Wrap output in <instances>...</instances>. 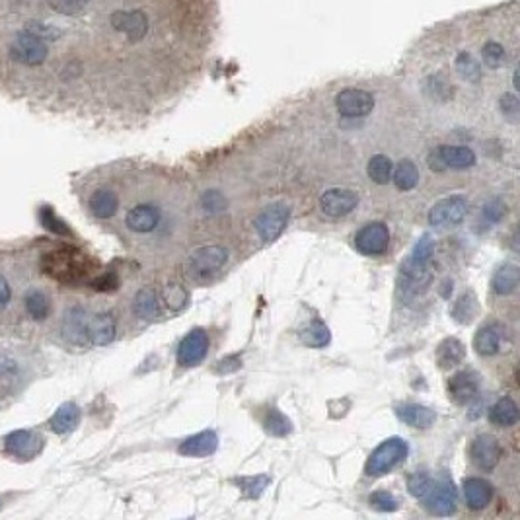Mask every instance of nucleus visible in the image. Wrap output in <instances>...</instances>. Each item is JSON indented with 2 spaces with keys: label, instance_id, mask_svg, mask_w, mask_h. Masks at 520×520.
Returning <instances> with one entry per match:
<instances>
[{
  "label": "nucleus",
  "instance_id": "obj_12",
  "mask_svg": "<svg viewBox=\"0 0 520 520\" xmlns=\"http://www.w3.org/2000/svg\"><path fill=\"white\" fill-rule=\"evenodd\" d=\"M480 392V376L472 371H460L449 382V394L458 405L473 402V398Z\"/></svg>",
  "mask_w": 520,
  "mask_h": 520
},
{
  "label": "nucleus",
  "instance_id": "obj_22",
  "mask_svg": "<svg viewBox=\"0 0 520 520\" xmlns=\"http://www.w3.org/2000/svg\"><path fill=\"white\" fill-rule=\"evenodd\" d=\"M88 333H90V339L94 345H110L111 341L115 339V320L113 316L103 312V314H98L90 323L88 328Z\"/></svg>",
  "mask_w": 520,
  "mask_h": 520
},
{
  "label": "nucleus",
  "instance_id": "obj_46",
  "mask_svg": "<svg viewBox=\"0 0 520 520\" xmlns=\"http://www.w3.org/2000/svg\"><path fill=\"white\" fill-rule=\"evenodd\" d=\"M429 166L433 168L434 172H442V170L446 168V166H444V162H442L441 154H439V150L431 152V156H429Z\"/></svg>",
  "mask_w": 520,
  "mask_h": 520
},
{
  "label": "nucleus",
  "instance_id": "obj_30",
  "mask_svg": "<svg viewBox=\"0 0 520 520\" xmlns=\"http://www.w3.org/2000/svg\"><path fill=\"white\" fill-rule=\"evenodd\" d=\"M134 314L142 318V320H150V318H154L156 316V308H158V302H156V294L152 289H142V291L137 292V296H134Z\"/></svg>",
  "mask_w": 520,
  "mask_h": 520
},
{
  "label": "nucleus",
  "instance_id": "obj_36",
  "mask_svg": "<svg viewBox=\"0 0 520 520\" xmlns=\"http://www.w3.org/2000/svg\"><path fill=\"white\" fill-rule=\"evenodd\" d=\"M434 481L431 480V475L427 472H415L408 480V491L411 495L417 497V499H423V497L429 493V489L433 487Z\"/></svg>",
  "mask_w": 520,
  "mask_h": 520
},
{
  "label": "nucleus",
  "instance_id": "obj_5",
  "mask_svg": "<svg viewBox=\"0 0 520 520\" xmlns=\"http://www.w3.org/2000/svg\"><path fill=\"white\" fill-rule=\"evenodd\" d=\"M287 222H289V207L284 203H275V205L267 207L255 219V230H258L261 240L273 242V240H277L283 234Z\"/></svg>",
  "mask_w": 520,
  "mask_h": 520
},
{
  "label": "nucleus",
  "instance_id": "obj_45",
  "mask_svg": "<svg viewBox=\"0 0 520 520\" xmlns=\"http://www.w3.org/2000/svg\"><path fill=\"white\" fill-rule=\"evenodd\" d=\"M12 299V291H10L8 281L4 277L0 275V308H4Z\"/></svg>",
  "mask_w": 520,
  "mask_h": 520
},
{
  "label": "nucleus",
  "instance_id": "obj_10",
  "mask_svg": "<svg viewBox=\"0 0 520 520\" xmlns=\"http://www.w3.org/2000/svg\"><path fill=\"white\" fill-rule=\"evenodd\" d=\"M226 250L221 245H205V248H199L197 252L191 255L190 269L195 277H209L213 275L214 271L226 263Z\"/></svg>",
  "mask_w": 520,
  "mask_h": 520
},
{
  "label": "nucleus",
  "instance_id": "obj_1",
  "mask_svg": "<svg viewBox=\"0 0 520 520\" xmlns=\"http://www.w3.org/2000/svg\"><path fill=\"white\" fill-rule=\"evenodd\" d=\"M408 456V442L403 439H388L380 444L379 449L374 450L369 458V462L364 466V473L371 475V478H379L384 475L392 468L403 462V458Z\"/></svg>",
  "mask_w": 520,
  "mask_h": 520
},
{
  "label": "nucleus",
  "instance_id": "obj_41",
  "mask_svg": "<svg viewBox=\"0 0 520 520\" xmlns=\"http://www.w3.org/2000/svg\"><path fill=\"white\" fill-rule=\"evenodd\" d=\"M269 483H271L269 475H258V478H244V480H240V485L244 487V491L250 497H260L261 491L267 487Z\"/></svg>",
  "mask_w": 520,
  "mask_h": 520
},
{
  "label": "nucleus",
  "instance_id": "obj_6",
  "mask_svg": "<svg viewBox=\"0 0 520 520\" xmlns=\"http://www.w3.org/2000/svg\"><path fill=\"white\" fill-rule=\"evenodd\" d=\"M468 214V203L460 195L444 197L431 209L429 222L433 226H456L464 221Z\"/></svg>",
  "mask_w": 520,
  "mask_h": 520
},
{
  "label": "nucleus",
  "instance_id": "obj_32",
  "mask_svg": "<svg viewBox=\"0 0 520 520\" xmlns=\"http://www.w3.org/2000/svg\"><path fill=\"white\" fill-rule=\"evenodd\" d=\"M302 343H306L308 347H325L330 343L331 333L328 330V325L322 323L320 320H316L308 325V330L302 331Z\"/></svg>",
  "mask_w": 520,
  "mask_h": 520
},
{
  "label": "nucleus",
  "instance_id": "obj_19",
  "mask_svg": "<svg viewBox=\"0 0 520 520\" xmlns=\"http://www.w3.org/2000/svg\"><path fill=\"white\" fill-rule=\"evenodd\" d=\"M63 331L67 339H71L72 343L76 345H84L90 337L88 333V323H86V314L82 308H72L67 312L64 316V323H63Z\"/></svg>",
  "mask_w": 520,
  "mask_h": 520
},
{
  "label": "nucleus",
  "instance_id": "obj_17",
  "mask_svg": "<svg viewBox=\"0 0 520 520\" xmlns=\"http://www.w3.org/2000/svg\"><path fill=\"white\" fill-rule=\"evenodd\" d=\"M125 222L127 226L133 230V232L146 234V232H152V230L158 226V222H160V213H158V209H154V207L139 205L127 213Z\"/></svg>",
  "mask_w": 520,
  "mask_h": 520
},
{
  "label": "nucleus",
  "instance_id": "obj_23",
  "mask_svg": "<svg viewBox=\"0 0 520 520\" xmlns=\"http://www.w3.org/2000/svg\"><path fill=\"white\" fill-rule=\"evenodd\" d=\"M519 281H520V271L516 265L512 263H504L503 267H499L493 275V281H491V287L493 291L499 296H507L519 289Z\"/></svg>",
  "mask_w": 520,
  "mask_h": 520
},
{
  "label": "nucleus",
  "instance_id": "obj_39",
  "mask_svg": "<svg viewBox=\"0 0 520 520\" xmlns=\"http://www.w3.org/2000/svg\"><path fill=\"white\" fill-rule=\"evenodd\" d=\"M369 503L372 504V509L382 512H392L398 509V499L388 491H374L369 499Z\"/></svg>",
  "mask_w": 520,
  "mask_h": 520
},
{
  "label": "nucleus",
  "instance_id": "obj_8",
  "mask_svg": "<svg viewBox=\"0 0 520 520\" xmlns=\"http://www.w3.org/2000/svg\"><path fill=\"white\" fill-rule=\"evenodd\" d=\"M209 351V335L205 330H191L178 345V363L182 366H195L205 359Z\"/></svg>",
  "mask_w": 520,
  "mask_h": 520
},
{
  "label": "nucleus",
  "instance_id": "obj_40",
  "mask_svg": "<svg viewBox=\"0 0 520 520\" xmlns=\"http://www.w3.org/2000/svg\"><path fill=\"white\" fill-rule=\"evenodd\" d=\"M433 253H434V242L431 236H423L419 240L415 248H413V252H411V258L415 261H421V263H429V261L433 260Z\"/></svg>",
  "mask_w": 520,
  "mask_h": 520
},
{
  "label": "nucleus",
  "instance_id": "obj_20",
  "mask_svg": "<svg viewBox=\"0 0 520 520\" xmlns=\"http://www.w3.org/2000/svg\"><path fill=\"white\" fill-rule=\"evenodd\" d=\"M464 357L466 349L464 343L460 339H444L441 345H439V349H437V363H439L442 371H449V369L458 366V364L464 361Z\"/></svg>",
  "mask_w": 520,
  "mask_h": 520
},
{
  "label": "nucleus",
  "instance_id": "obj_38",
  "mask_svg": "<svg viewBox=\"0 0 520 520\" xmlns=\"http://www.w3.org/2000/svg\"><path fill=\"white\" fill-rule=\"evenodd\" d=\"M25 32L32 33V35H35L37 40L45 41V43L61 37V30H59V28L49 24H41V22H30V24L25 25Z\"/></svg>",
  "mask_w": 520,
  "mask_h": 520
},
{
  "label": "nucleus",
  "instance_id": "obj_18",
  "mask_svg": "<svg viewBox=\"0 0 520 520\" xmlns=\"http://www.w3.org/2000/svg\"><path fill=\"white\" fill-rule=\"evenodd\" d=\"M216 446H219V437H216V433L214 431H203V433L190 437L187 441L182 442L180 454L191 458L209 456V454H213L214 450H216Z\"/></svg>",
  "mask_w": 520,
  "mask_h": 520
},
{
  "label": "nucleus",
  "instance_id": "obj_27",
  "mask_svg": "<svg viewBox=\"0 0 520 520\" xmlns=\"http://www.w3.org/2000/svg\"><path fill=\"white\" fill-rule=\"evenodd\" d=\"M473 347L475 351L483 357L495 355L501 347V335H499V330L495 325H485L481 328L478 333H475V339H473Z\"/></svg>",
  "mask_w": 520,
  "mask_h": 520
},
{
  "label": "nucleus",
  "instance_id": "obj_44",
  "mask_svg": "<svg viewBox=\"0 0 520 520\" xmlns=\"http://www.w3.org/2000/svg\"><path fill=\"white\" fill-rule=\"evenodd\" d=\"M504 209H507V207H504L499 199H491L487 205H485V216H487L491 222H499L503 219Z\"/></svg>",
  "mask_w": 520,
  "mask_h": 520
},
{
  "label": "nucleus",
  "instance_id": "obj_31",
  "mask_svg": "<svg viewBox=\"0 0 520 520\" xmlns=\"http://www.w3.org/2000/svg\"><path fill=\"white\" fill-rule=\"evenodd\" d=\"M25 308H28V314L32 316L33 320H45L49 314V299L47 294L40 289H33L28 292L25 296Z\"/></svg>",
  "mask_w": 520,
  "mask_h": 520
},
{
  "label": "nucleus",
  "instance_id": "obj_26",
  "mask_svg": "<svg viewBox=\"0 0 520 520\" xmlns=\"http://www.w3.org/2000/svg\"><path fill=\"white\" fill-rule=\"evenodd\" d=\"M119 199L117 195L110 190H98L90 197V211L96 219H111L117 213Z\"/></svg>",
  "mask_w": 520,
  "mask_h": 520
},
{
  "label": "nucleus",
  "instance_id": "obj_15",
  "mask_svg": "<svg viewBox=\"0 0 520 520\" xmlns=\"http://www.w3.org/2000/svg\"><path fill=\"white\" fill-rule=\"evenodd\" d=\"M464 497L468 507L472 511H481L485 509L491 499H493V487L487 480L481 478H470L464 481Z\"/></svg>",
  "mask_w": 520,
  "mask_h": 520
},
{
  "label": "nucleus",
  "instance_id": "obj_14",
  "mask_svg": "<svg viewBox=\"0 0 520 520\" xmlns=\"http://www.w3.org/2000/svg\"><path fill=\"white\" fill-rule=\"evenodd\" d=\"M43 449V441H41L40 434L32 433V431H14L6 437V450H8L12 456L30 458L37 456Z\"/></svg>",
  "mask_w": 520,
  "mask_h": 520
},
{
  "label": "nucleus",
  "instance_id": "obj_37",
  "mask_svg": "<svg viewBox=\"0 0 520 520\" xmlns=\"http://www.w3.org/2000/svg\"><path fill=\"white\" fill-rule=\"evenodd\" d=\"M187 299H190V294H187V291L183 289L182 284H170V287H166L164 300L172 310H182L185 306Z\"/></svg>",
  "mask_w": 520,
  "mask_h": 520
},
{
  "label": "nucleus",
  "instance_id": "obj_29",
  "mask_svg": "<svg viewBox=\"0 0 520 520\" xmlns=\"http://www.w3.org/2000/svg\"><path fill=\"white\" fill-rule=\"evenodd\" d=\"M366 172H369V178H371L372 182L384 185V183H388L392 180L394 164H392V160L388 156H384V154H376V156L371 158Z\"/></svg>",
  "mask_w": 520,
  "mask_h": 520
},
{
  "label": "nucleus",
  "instance_id": "obj_28",
  "mask_svg": "<svg viewBox=\"0 0 520 520\" xmlns=\"http://www.w3.org/2000/svg\"><path fill=\"white\" fill-rule=\"evenodd\" d=\"M392 178H394V183L398 190L402 191L413 190L419 182L417 166L405 158V160H402L400 164L395 166V172H392Z\"/></svg>",
  "mask_w": 520,
  "mask_h": 520
},
{
  "label": "nucleus",
  "instance_id": "obj_25",
  "mask_svg": "<svg viewBox=\"0 0 520 520\" xmlns=\"http://www.w3.org/2000/svg\"><path fill=\"white\" fill-rule=\"evenodd\" d=\"M442 162L446 168H456V170H464L470 166L475 164V154L472 149L468 146H454V144H446L439 149Z\"/></svg>",
  "mask_w": 520,
  "mask_h": 520
},
{
  "label": "nucleus",
  "instance_id": "obj_11",
  "mask_svg": "<svg viewBox=\"0 0 520 520\" xmlns=\"http://www.w3.org/2000/svg\"><path fill=\"white\" fill-rule=\"evenodd\" d=\"M357 205H359V195L349 190H339V187L325 191L322 195V199H320L322 211L328 214V216H331V219H341V216H345V214L351 213Z\"/></svg>",
  "mask_w": 520,
  "mask_h": 520
},
{
  "label": "nucleus",
  "instance_id": "obj_24",
  "mask_svg": "<svg viewBox=\"0 0 520 520\" xmlns=\"http://www.w3.org/2000/svg\"><path fill=\"white\" fill-rule=\"evenodd\" d=\"M79 421H80L79 405L72 402H67L55 411V415L51 419V429H53L57 434H67L76 429Z\"/></svg>",
  "mask_w": 520,
  "mask_h": 520
},
{
  "label": "nucleus",
  "instance_id": "obj_2",
  "mask_svg": "<svg viewBox=\"0 0 520 520\" xmlns=\"http://www.w3.org/2000/svg\"><path fill=\"white\" fill-rule=\"evenodd\" d=\"M431 279H433L431 261L421 263V261H415L410 255L408 260L403 261L402 269H400V294L405 300H413L429 289Z\"/></svg>",
  "mask_w": 520,
  "mask_h": 520
},
{
  "label": "nucleus",
  "instance_id": "obj_9",
  "mask_svg": "<svg viewBox=\"0 0 520 520\" xmlns=\"http://www.w3.org/2000/svg\"><path fill=\"white\" fill-rule=\"evenodd\" d=\"M425 509L437 516H449L456 511V487L452 481L433 483L425 497Z\"/></svg>",
  "mask_w": 520,
  "mask_h": 520
},
{
  "label": "nucleus",
  "instance_id": "obj_21",
  "mask_svg": "<svg viewBox=\"0 0 520 520\" xmlns=\"http://www.w3.org/2000/svg\"><path fill=\"white\" fill-rule=\"evenodd\" d=\"M520 411L519 405L512 398H501L499 402L491 405L489 410V421L497 427H512L519 423Z\"/></svg>",
  "mask_w": 520,
  "mask_h": 520
},
{
  "label": "nucleus",
  "instance_id": "obj_34",
  "mask_svg": "<svg viewBox=\"0 0 520 520\" xmlns=\"http://www.w3.org/2000/svg\"><path fill=\"white\" fill-rule=\"evenodd\" d=\"M47 4L63 16H82L90 6V0H47Z\"/></svg>",
  "mask_w": 520,
  "mask_h": 520
},
{
  "label": "nucleus",
  "instance_id": "obj_33",
  "mask_svg": "<svg viewBox=\"0 0 520 520\" xmlns=\"http://www.w3.org/2000/svg\"><path fill=\"white\" fill-rule=\"evenodd\" d=\"M263 427L269 434L273 437H284L292 431V425L289 419L284 417L279 410H269L265 419H263Z\"/></svg>",
  "mask_w": 520,
  "mask_h": 520
},
{
  "label": "nucleus",
  "instance_id": "obj_3",
  "mask_svg": "<svg viewBox=\"0 0 520 520\" xmlns=\"http://www.w3.org/2000/svg\"><path fill=\"white\" fill-rule=\"evenodd\" d=\"M376 105L374 96L363 88H345L335 96V110L341 117L361 119L371 115Z\"/></svg>",
  "mask_w": 520,
  "mask_h": 520
},
{
  "label": "nucleus",
  "instance_id": "obj_16",
  "mask_svg": "<svg viewBox=\"0 0 520 520\" xmlns=\"http://www.w3.org/2000/svg\"><path fill=\"white\" fill-rule=\"evenodd\" d=\"M395 415L402 419L405 425L415 429H427L437 421V413L419 403H402L395 408Z\"/></svg>",
  "mask_w": 520,
  "mask_h": 520
},
{
  "label": "nucleus",
  "instance_id": "obj_4",
  "mask_svg": "<svg viewBox=\"0 0 520 520\" xmlns=\"http://www.w3.org/2000/svg\"><path fill=\"white\" fill-rule=\"evenodd\" d=\"M49 55V47L45 41L37 40L35 35L28 32H22L10 45V57L20 64L25 67H40L45 63Z\"/></svg>",
  "mask_w": 520,
  "mask_h": 520
},
{
  "label": "nucleus",
  "instance_id": "obj_7",
  "mask_svg": "<svg viewBox=\"0 0 520 520\" xmlns=\"http://www.w3.org/2000/svg\"><path fill=\"white\" fill-rule=\"evenodd\" d=\"M390 244V232L386 224L382 222H371L357 232L355 245L357 250L364 255H380L386 252Z\"/></svg>",
  "mask_w": 520,
  "mask_h": 520
},
{
  "label": "nucleus",
  "instance_id": "obj_13",
  "mask_svg": "<svg viewBox=\"0 0 520 520\" xmlns=\"http://www.w3.org/2000/svg\"><path fill=\"white\" fill-rule=\"evenodd\" d=\"M501 458V444L493 434H480L472 444L473 464L481 470H493Z\"/></svg>",
  "mask_w": 520,
  "mask_h": 520
},
{
  "label": "nucleus",
  "instance_id": "obj_35",
  "mask_svg": "<svg viewBox=\"0 0 520 520\" xmlns=\"http://www.w3.org/2000/svg\"><path fill=\"white\" fill-rule=\"evenodd\" d=\"M475 310H478V306H475V296H473L472 292H466L464 296H460V300L456 302V306L452 310V316H454L456 322L468 323L473 318V314H475Z\"/></svg>",
  "mask_w": 520,
  "mask_h": 520
},
{
  "label": "nucleus",
  "instance_id": "obj_43",
  "mask_svg": "<svg viewBox=\"0 0 520 520\" xmlns=\"http://www.w3.org/2000/svg\"><path fill=\"white\" fill-rule=\"evenodd\" d=\"M240 366H242V361H240V357L230 355V357H226V359L219 361V363H216V366H214V371L219 372V374H229V372L238 371Z\"/></svg>",
  "mask_w": 520,
  "mask_h": 520
},
{
  "label": "nucleus",
  "instance_id": "obj_42",
  "mask_svg": "<svg viewBox=\"0 0 520 520\" xmlns=\"http://www.w3.org/2000/svg\"><path fill=\"white\" fill-rule=\"evenodd\" d=\"M203 207L211 213H216V211H222L226 207V201H224V197L219 191H207L203 195Z\"/></svg>",
  "mask_w": 520,
  "mask_h": 520
}]
</instances>
